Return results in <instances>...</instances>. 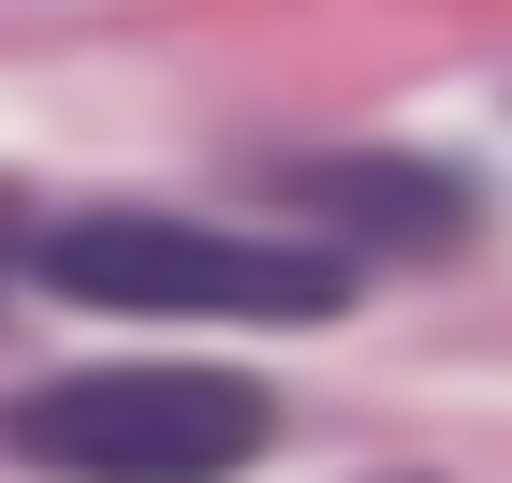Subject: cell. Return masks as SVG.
<instances>
[{
  "label": "cell",
  "mask_w": 512,
  "mask_h": 483,
  "mask_svg": "<svg viewBox=\"0 0 512 483\" xmlns=\"http://www.w3.org/2000/svg\"><path fill=\"white\" fill-rule=\"evenodd\" d=\"M293 205L322 220V249L366 235V249H439L469 235V191L439 161H395V147H337V161H293Z\"/></svg>",
  "instance_id": "cell-3"
},
{
  "label": "cell",
  "mask_w": 512,
  "mask_h": 483,
  "mask_svg": "<svg viewBox=\"0 0 512 483\" xmlns=\"http://www.w3.org/2000/svg\"><path fill=\"white\" fill-rule=\"evenodd\" d=\"M264 381L235 366H74L15 396V454L74 483H220L264 454Z\"/></svg>",
  "instance_id": "cell-2"
},
{
  "label": "cell",
  "mask_w": 512,
  "mask_h": 483,
  "mask_svg": "<svg viewBox=\"0 0 512 483\" xmlns=\"http://www.w3.org/2000/svg\"><path fill=\"white\" fill-rule=\"evenodd\" d=\"M44 279L74 308H147V322H337L352 308V264L293 235H220V220H147V205H103V220H59L44 235Z\"/></svg>",
  "instance_id": "cell-1"
}]
</instances>
